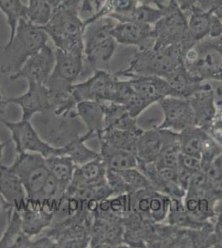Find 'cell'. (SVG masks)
<instances>
[{
	"label": "cell",
	"mask_w": 222,
	"mask_h": 248,
	"mask_svg": "<svg viewBox=\"0 0 222 248\" xmlns=\"http://www.w3.org/2000/svg\"><path fill=\"white\" fill-rule=\"evenodd\" d=\"M56 63L53 71L46 82L51 98V109L57 117L66 118L73 113L76 100L72 96V87L82 76L83 56L73 55L56 48Z\"/></svg>",
	"instance_id": "cell-1"
},
{
	"label": "cell",
	"mask_w": 222,
	"mask_h": 248,
	"mask_svg": "<svg viewBox=\"0 0 222 248\" xmlns=\"http://www.w3.org/2000/svg\"><path fill=\"white\" fill-rule=\"evenodd\" d=\"M77 0L54 9L51 19L40 27L51 37L56 48L68 53L83 56L85 26L79 15Z\"/></svg>",
	"instance_id": "cell-2"
},
{
	"label": "cell",
	"mask_w": 222,
	"mask_h": 248,
	"mask_svg": "<svg viewBox=\"0 0 222 248\" xmlns=\"http://www.w3.org/2000/svg\"><path fill=\"white\" fill-rule=\"evenodd\" d=\"M183 63L182 46L138 50L126 67L117 71V78L132 77H159L165 78Z\"/></svg>",
	"instance_id": "cell-3"
},
{
	"label": "cell",
	"mask_w": 222,
	"mask_h": 248,
	"mask_svg": "<svg viewBox=\"0 0 222 248\" xmlns=\"http://www.w3.org/2000/svg\"><path fill=\"white\" fill-rule=\"evenodd\" d=\"M116 23L117 21L111 17H104L85 26L82 75L85 71L92 74L96 70L109 71L118 44L111 35Z\"/></svg>",
	"instance_id": "cell-4"
},
{
	"label": "cell",
	"mask_w": 222,
	"mask_h": 248,
	"mask_svg": "<svg viewBox=\"0 0 222 248\" xmlns=\"http://www.w3.org/2000/svg\"><path fill=\"white\" fill-rule=\"evenodd\" d=\"M48 33L38 26L21 18L12 41L3 47V60L0 71L3 74L16 73L28 58L48 43Z\"/></svg>",
	"instance_id": "cell-5"
},
{
	"label": "cell",
	"mask_w": 222,
	"mask_h": 248,
	"mask_svg": "<svg viewBox=\"0 0 222 248\" xmlns=\"http://www.w3.org/2000/svg\"><path fill=\"white\" fill-rule=\"evenodd\" d=\"M183 63L190 73L204 81L222 82V36L205 37L184 55Z\"/></svg>",
	"instance_id": "cell-6"
},
{
	"label": "cell",
	"mask_w": 222,
	"mask_h": 248,
	"mask_svg": "<svg viewBox=\"0 0 222 248\" xmlns=\"http://www.w3.org/2000/svg\"><path fill=\"white\" fill-rule=\"evenodd\" d=\"M94 217L85 204L74 215L54 222L46 235L53 240L57 248H90V228Z\"/></svg>",
	"instance_id": "cell-7"
},
{
	"label": "cell",
	"mask_w": 222,
	"mask_h": 248,
	"mask_svg": "<svg viewBox=\"0 0 222 248\" xmlns=\"http://www.w3.org/2000/svg\"><path fill=\"white\" fill-rule=\"evenodd\" d=\"M10 168L22 181L27 198L42 201L44 187L50 176L46 158L38 153H17Z\"/></svg>",
	"instance_id": "cell-8"
},
{
	"label": "cell",
	"mask_w": 222,
	"mask_h": 248,
	"mask_svg": "<svg viewBox=\"0 0 222 248\" xmlns=\"http://www.w3.org/2000/svg\"><path fill=\"white\" fill-rule=\"evenodd\" d=\"M188 20L175 0H169L165 14L153 25V48L181 45L188 34Z\"/></svg>",
	"instance_id": "cell-9"
},
{
	"label": "cell",
	"mask_w": 222,
	"mask_h": 248,
	"mask_svg": "<svg viewBox=\"0 0 222 248\" xmlns=\"http://www.w3.org/2000/svg\"><path fill=\"white\" fill-rule=\"evenodd\" d=\"M11 133V140L16 153H38L45 158L51 155H63V147H53L40 137L30 121L20 119L18 122H9L0 119Z\"/></svg>",
	"instance_id": "cell-10"
},
{
	"label": "cell",
	"mask_w": 222,
	"mask_h": 248,
	"mask_svg": "<svg viewBox=\"0 0 222 248\" xmlns=\"http://www.w3.org/2000/svg\"><path fill=\"white\" fill-rule=\"evenodd\" d=\"M59 207L52 201L26 200L23 207L17 210L22 218L23 232L34 237L50 228L55 221Z\"/></svg>",
	"instance_id": "cell-11"
},
{
	"label": "cell",
	"mask_w": 222,
	"mask_h": 248,
	"mask_svg": "<svg viewBox=\"0 0 222 248\" xmlns=\"http://www.w3.org/2000/svg\"><path fill=\"white\" fill-rule=\"evenodd\" d=\"M116 77L105 70H96L87 79L72 87V96L76 103L93 100L110 102Z\"/></svg>",
	"instance_id": "cell-12"
},
{
	"label": "cell",
	"mask_w": 222,
	"mask_h": 248,
	"mask_svg": "<svg viewBox=\"0 0 222 248\" xmlns=\"http://www.w3.org/2000/svg\"><path fill=\"white\" fill-rule=\"evenodd\" d=\"M157 104L162 109L163 119L155 127L179 133L188 127L196 126L194 113L188 99L169 96Z\"/></svg>",
	"instance_id": "cell-13"
},
{
	"label": "cell",
	"mask_w": 222,
	"mask_h": 248,
	"mask_svg": "<svg viewBox=\"0 0 222 248\" xmlns=\"http://www.w3.org/2000/svg\"><path fill=\"white\" fill-rule=\"evenodd\" d=\"M55 63V51L49 46H44L41 50L28 58L19 71L10 75L9 79L11 80L23 79L27 82H35L45 85L53 71Z\"/></svg>",
	"instance_id": "cell-14"
},
{
	"label": "cell",
	"mask_w": 222,
	"mask_h": 248,
	"mask_svg": "<svg viewBox=\"0 0 222 248\" xmlns=\"http://www.w3.org/2000/svg\"><path fill=\"white\" fill-rule=\"evenodd\" d=\"M25 93L13 98H8V104L17 105L22 111L21 120L31 121L37 113H43L51 109V98L45 85L28 82Z\"/></svg>",
	"instance_id": "cell-15"
},
{
	"label": "cell",
	"mask_w": 222,
	"mask_h": 248,
	"mask_svg": "<svg viewBox=\"0 0 222 248\" xmlns=\"http://www.w3.org/2000/svg\"><path fill=\"white\" fill-rule=\"evenodd\" d=\"M177 137V133L157 127L144 130L137 141L135 155L138 162H155L167 144Z\"/></svg>",
	"instance_id": "cell-16"
},
{
	"label": "cell",
	"mask_w": 222,
	"mask_h": 248,
	"mask_svg": "<svg viewBox=\"0 0 222 248\" xmlns=\"http://www.w3.org/2000/svg\"><path fill=\"white\" fill-rule=\"evenodd\" d=\"M126 247L124 227L119 222L94 217L90 228V248H113Z\"/></svg>",
	"instance_id": "cell-17"
},
{
	"label": "cell",
	"mask_w": 222,
	"mask_h": 248,
	"mask_svg": "<svg viewBox=\"0 0 222 248\" xmlns=\"http://www.w3.org/2000/svg\"><path fill=\"white\" fill-rule=\"evenodd\" d=\"M153 26L131 22H117L111 31L116 43L121 45L135 46L138 50L153 47Z\"/></svg>",
	"instance_id": "cell-18"
},
{
	"label": "cell",
	"mask_w": 222,
	"mask_h": 248,
	"mask_svg": "<svg viewBox=\"0 0 222 248\" xmlns=\"http://www.w3.org/2000/svg\"><path fill=\"white\" fill-rule=\"evenodd\" d=\"M135 92L152 106L169 96L177 97L164 78L159 77H132L129 78Z\"/></svg>",
	"instance_id": "cell-19"
},
{
	"label": "cell",
	"mask_w": 222,
	"mask_h": 248,
	"mask_svg": "<svg viewBox=\"0 0 222 248\" xmlns=\"http://www.w3.org/2000/svg\"><path fill=\"white\" fill-rule=\"evenodd\" d=\"M164 79L177 93V97L184 99H188L189 97L201 91L213 90L208 81H204L190 73L184 63L178 65Z\"/></svg>",
	"instance_id": "cell-20"
},
{
	"label": "cell",
	"mask_w": 222,
	"mask_h": 248,
	"mask_svg": "<svg viewBox=\"0 0 222 248\" xmlns=\"http://www.w3.org/2000/svg\"><path fill=\"white\" fill-rule=\"evenodd\" d=\"M106 167L101 156L77 166L66 193L106 184Z\"/></svg>",
	"instance_id": "cell-21"
},
{
	"label": "cell",
	"mask_w": 222,
	"mask_h": 248,
	"mask_svg": "<svg viewBox=\"0 0 222 248\" xmlns=\"http://www.w3.org/2000/svg\"><path fill=\"white\" fill-rule=\"evenodd\" d=\"M190 12L188 34L182 44L183 57L197 43L208 37L214 17V9L205 11L198 7H193Z\"/></svg>",
	"instance_id": "cell-22"
},
{
	"label": "cell",
	"mask_w": 222,
	"mask_h": 248,
	"mask_svg": "<svg viewBox=\"0 0 222 248\" xmlns=\"http://www.w3.org/2000/svg\"><path fill=\"white\" fill-rule=\"evenodd\" d=\"M82 120L92 139H99L104 128V108L103 102L85 100L79 102L70 115Z\"/></svg>",
	"instance_id": "cell-23"
},
{
	"label": "cell",
	"mask_w": 222,
	"mask_h": 248,
	"mask_svg": "<svg viewBox=\"0 0 222 248\" xmlns=\"http://www.w3.org/2000/svg\"><path fill=\"white\" fill-rule=\"evenodd\" d=\"M9 212L8 225L0 237V248H38L37 240H32L23 232L19 212L13 208Z\"/></svg>",
	"instance_id": "cell-24"
},
{
	"label": "cell",
	"mask_w": 222,
	"mask_h": 248,
	"mask_svg": "<svg viewBox=\"0 0 222 248\" xmlns=\"http://www.w3.org/2000/svg\"><path fill=\"white\" fill-rule=\"evenodd\" d=\"M0 193L13 209L19 210L27 200L23 183L10 167L0 164Z\"/></svg>",
	"instance_id": "cell-25"
},
{
	"label": "cell",
	"mask_w": 222,
	"mask_h": 248,
	"mask_svg": "<svg viewBox=\"0 0 222 248\" xmlns=\"http://www.w3.org/2000/svg\"><path fill=\"white\" fill-rule=\"evenodd\" d=\"M104 129H118L141 134L144 129L138 125L124 105L104 102Z\"/></svg>",
	"instance_id": "cell-26"
},
{
	"label": "cell",
	"mask_w": 222,
	"mask_h": 248,
	"mask_svg": "<svg viewBox=\"0 0 222 248\" xmlns=\"http://www.w3.org/2000/svg\"><path fill=\"white\" fill-rule=\"evenodd\" d=\"M189 103L194 113L195 124L205 130L217 111V98L213 90L201 91L189 97Z\"/></svg>",
	"instance_id": "cell-27"
},
{
	"label": "cell",
	"mask_w": 222,
	"mask_h": 248,
	"mask_svg": "<svg viewBox=\"0 0 222 248\" xmlns=\"http://www.w3.org/2000/svg\"><path fill=\"white\" fill-rule=\"evenodd\" d=\"M99 153L107 170H123L138 167V159L135 153L117 149L103 141H100Z\"/></svg>",
	"instance_id": "cell-28"
},
{
	"label": "cell",
	"mask_w": 222,
	"mask_h": 248,
	"mask_svg": "<svg viewBox=\"0 0 222 248\" xmlns=\"http://www.w3.org/2000/svg\"><path fill=\"white\" fill-rule=\"evenodd\" d=\"M90 139H92V138L87 133L75 137L70 141H68V143L62 146L64 151L63 155L71 158L77 166L87 163L89 161L98 158L100 153L85 145V142Z\"/></svg>",
	"instance_id": "cell-29"
},
{
	"label": "cell",
	"mask_w": 222,
	"mask_h": 248,
	"mask_svg": "<svg viewBox=\"0 0 222 248\" xmlns=\"http://www.w3.org/2000/svg\"><path fill=\"white\" fill-rule=\"evenodd\" d=\"M48 170L65 189L70 186L76 165L71 158L65 155H55L46 158Z\"/></svg>",
	"instance_id": "cell-30"
},
{
	"label": "cell",
	"mask_w": 222,
	"mask_h": 248,
	"mask_svg": "<svg viewBox=\"0 0 222 248\" xmlns=\"http://www.w3.org/2000/svg\"><path fill=\"white\" fill-rule=\"evenodd\" d=\"M212 222V221H211ZM166 223L170 225L177 226L184 229H198L210 223H200L194 219L187 211L183 199L171 198Z\"/></svg>",
	"instance_id": "cell-31"
},
{
	"label": "cell",
	"mask_w": 222,
	"mask_h": 248,
	"mask_svg": "<svg viewBox=\"0 0 222 248\" xmlns=\"http://www.w3.org/2000/svg\"><path fill=\"white\" fill-rule=\"evenodd\" d=\"M140 135V134H139ZM138 134L118 129H104L100 136L99 141L130 153H136Z\"/></svg>",
	"instance_id": "cell-32"
},
{
	"label": "cell",
	"mask_w": 222,
	"mask_h": 248,
	"mask_svg": "<svg viewBox=\"0 0 222 248\" xmlns=\"http://www.w3.org/2000/svg\"><path fill=\"white\" fill-rule=\"evenodd\" d=\"M178 134L182 153L201 160L202 146L207 132L202 127L191 126Z\"/></svg>",
	"instance_id": "cell-33"
},
{
	"label": "cell",
	"mask_w": 222,
	"mask_h": 248,
	"mask_svg": "<svg viewBox=\"0 0 222 248\" xmlns=\"http://www.w3.org/2000/svg\"><path fill=\"white\" fill-rule=\"evenodd\" d=\"M166 7V6H165ZM165 7L163 9L154 8L151 5L138 4L133 11L114 18L117 22H131L153 26L165 14Z\"/></svg>",
	"instance_id": "cell-34"
},
{
	"label": "cell",
	"mask_w": 222,
	"mask_h": 248,
	"mask_svg": "<svg viewBox=\"0 0 222 248\" xmlns=\"http://www.w3.org/2000/svg\"><path fill=\"white\" fill-rule=\"evenodd\" d=\"M138 5V0H105L104 4L96 15L84 21L85 26L102 17L111 18L129 14Z\"/></svg>",
	"instance_id": "cell-35"
},
{
	"label": "cell",
	"mask_w": 222,
	"mask_h": 248,
	"mask_svg": "<svg viewBox=\"0 0 222 248\" xmlns=\"http://www.w3.org/2000/svg\"><path fill=\"white\" fill-rule=\"evenodd\" d=\"M0 10L7 17L10 31L8 41L9 43L14 38L19 20L21 18L26 19L28 6L24 5L22 0H0Z\"/></svg>",
	"instance_id": "cell-36"
},
{
	"label": "cell",
	"mask_w": 222,
	"mask_h": 248,
	"mask_svg": "<svg viewBox=\"0 0 222 248\" xmlns=\"http://www.w3.org/2000/svg\"><path fill=\"white\" fill-rule=\"evenodd\" d=\"M53 9L46 0H28L26 20L34 25L42 27L51 19Z\"/></svg>",
	"instance_id": "cell-37"
},
{
	"label": "cell",
	"mask_w": 222,
	"mask_h": 248,
	"mask_svg": "<svg viewBox=\"0 0 222 248\" xmlns=\"http://www.w3.org/2000/svg\"><path fill=\"white\" fill-rule=\"evenodd\" d=\"M181 147L179 143V134L177 139L170 141L164 147L163 152L155 161L157 168H175L177 169L180 157Z\"/></svg>",
	"instance_id": "cell-38"
},
{
	"label": "cell",
	"mask_w": 222,
	"mask_h": 248,
	"mask_svg": "<svg viewBox=\"0 0 222 248\" xmlns=\"http://www.w3.org/2000/svg\"><path fill=\"white\" fill-rule=\"evenodd\" d=\"M116 171L120 173L124 182L126 183L130 189V194L139 189L152 187L148 178L137 167L123 170H116Z\"/></svg>",
	"instance_id": "cell-39"
},
{
	"label": "cell",
	"mask_w": 222,
	"mask_h": 248,
	"mask_svg": "<svg viewBox=\"0 0 222 248\" xmlns=\"http://www.w3.org/2000/svg\"><path fill=\"white\" fill-rule=\"evenodd\" d=\"M222 153V147L207 133L205 139L203 140L202 151H201L202 170L211 163L215 158H217Z\"/></svg>",
	"instance_id": "cell-40"
},
{
	"label": "cell",
	"mask_w": 222,
	"mask_h": 248,
	"mask_svg": "<svg viewBox=\"0 0 222 248\" xmlns=\"http://www.w3.org/2000/svg\"><path fill=\"white\" fill-rule=\"evenodd\" d=\"M217 111L205 131L222 148V97L216 94Z\"/></svg>",
	"instance_id": "cell-41"
},
{
	"label": "cell",
	"mask_w": 222,
	"mask_h": 248,
	"mask_svg": "<svg viewBox=\"0 0 222 248\" xmlns=\"http://www.w3.org/2000/svg\"><path fill=\"white\" fill-rule=\"evenodd\" d=\"M202 170L206 175L210 182L222 191V153Z\"/></svg>",
	"instance_id": "cell-42"
},
{
	"label": "cell",
	"mask_w": 222,
	"mask_h": 248,
	"mask_svg": "<svg viewBox=\"0 0 222 248\" xmlns=\"http://www.w3.org/2000/svg\"><path fill=\"white\" fill-rule=\"evenodd\" d=\"M183 11H190L193 7H198L203 10L215 9L222 3V0H175Z\"/></svg>",
	"instance_id": "cell-43"
},
{
	"label": "cell",
	"mask_w": 222,
	"mask_h": 248,
	"mask_svg": "<svg viewBox=\"0 0 222 248\" xmlns=\"http://www.w3.org/2000/svg\"><path fill=\"white\" fill-rule=\"evenodd\" d=\"M138 4H146V5H154L157 8L163 9L167 3H169L168 0H138Z\"/></svg>",
	"instance_id": "cell-44"
},
{
	"label": "cell",
	"mask_w": 222,
	"mask_h": 248,
	"mask_svg": "<svg viewBox=\"0 0 222 248\" xmlns=\"http://www.w3.org/2000/svg\"><path fill=\"white\" fill-rule=\"evenodd\" d=\"M8 98L3 94V91L0 87V116L4 115L8 106Z\"/></svg>",
	"instance_id": "cell-45"
},
{
	"label": "cell",
	"mask_w": 222,
	"mask_h": 248,
	"mask_svg": "<svg viewBox=\"0 0 222 248\" xmlns=\"http://www.w3.org/2000/svg\"><path fill=\"white\" fill-rule=\"evenodd\" d=\"M11 209V206L9 205V203L5 201V199L3 198V195H1V193H0V213L9 211Z\"/></svg>",
	"instance_id": "cell-46"
},
{
	"label": "cell",
	"mask_w": 222,
	"mask_h": 248,
	"mask_svg": "<svg viewBox=\"0 0 222 248\" xmlns=\"http://www.w3.org/2000/svg\"><path fill=\"white\" fill-rule=\"evenodd\" d=\"M46 1L51 5V8L54 10L60 6L63 5L64 3H68L69 0H46Z\"/></svg>",
	"instance_id": "cell-47"
},
{
	"label": "cell",
	"mask_w": 222,
	"mask_h": 248,
	"mask_svg": "<svg viewBox=\"0 0 222 248\" xmlns=\"http://www.w3.org/2000/svg\"><path fill=\"white\" fill-rule=\"evenodd\" d=\"M10 141H11V139L9 140V141H3V142H1V141H0V161H1V159L3 158L4 149H5L6 147H7V145L9 144V142Z\"/></svg>",
	"instance_id": "cell-48"
},
{
	"label": "cell",
	"mask_w": 222,
	"mask_h": 248,
	"mask_svg": "<svg viewBox=\"0 0 222 248\" xmlns=\"http://www.w3.org/2000/svg\"><path fill=\"white\" fill-rule=\"evenodd\" d=\"M215 93H216V94H217V95L222 96V85H221L219 87H217V90L215 91Z\"/></svg>",
	"instance_id": "cell-49"
},
{
	"label": "cell",
	"mask_w": 222,
	"mask_h": 248,
	"mask_svg": "<svg viewBox=\"0 0 222 248\" xmlns=\"http://www.w3.org/2000/svg\"><path fill=\"white\" fill-rule=\"evenodd\" d=\"M82 0H77V2L79 3V5H80V3L82 2Z\"/></svg>",
	"instance_id": "cell-50"
}]
</instances>
